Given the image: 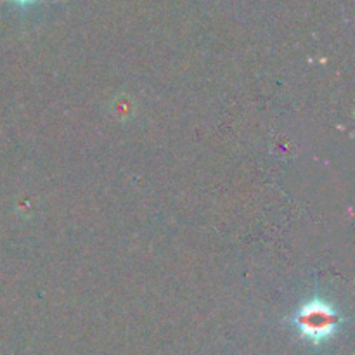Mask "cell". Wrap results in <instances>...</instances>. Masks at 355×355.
<instances>
[{
  "instance_id": "1",
  "label": "cell",
  "mask_w": 355,
  "mask_h": 355,
  "mask_svg": "<svg viewBox=\"0 0 355 355\" xmlns=\"http://www.w3.org/2000/svg\"><path fill=\"white\" fill-rule=\"evenodd\" d=\"M343 322L345 319L342 312L331 302L321 297L309 298L298 305L290 319V324L300 335V338L312 345H321L331 340L340 331Z\"/></svg>"
},
{
  "instance_id": "2",
  "label": "cell",
  "mask_w": 355,
  "mask_h": 355,
  "mask_svg": "<svg viewBox=\"0 0 355 355\" xmlns=\"http://www.w3.org/2000/svg\"><path fill=\"white\" fill-rule=\"evenodd\" d=\"M9 2L16 3L17 7H21V9H24V7L35 6V3H38V2H40V0H9Z\"/></svg>"
}]
</instances>
